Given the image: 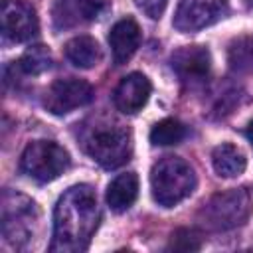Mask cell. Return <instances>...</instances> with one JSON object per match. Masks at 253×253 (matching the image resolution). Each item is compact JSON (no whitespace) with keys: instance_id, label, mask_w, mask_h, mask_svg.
<instances>
[{"instance_id":"6da1fadb","label":"cell","mask_w":253,"mask_h":253,"mask_svg":"<svg viewBox=\"0 0 253 253\" xmlns=\"http://www.w3.org/2000/svg\"><path fill=\"white\" fill-rule=\"evenodd\" d=\"M101 221L97 194L87 184L71 186L53 210V253H81L89 247Z\"/></svg>"},{"instance_id":"7a4b0ae2","label":"cell","mask_w":253,"mask_h":253,"mask_svg":"<svg viewBox=\"0 0 253 253\" xmlns=\"http://www.w3.org/2000/svg\"><path fill=\"white\" fill-rule=\"evenodd\" d=\"M83 148L99 166L113 170L130 160L132 136L126 126L115 121H97L93 126H87L83 134Z\"/></svg>"},{"instance_id":"3957f363","label":"cell","mask_w":253,"mask_h":253,"mask_svg":"<svg viewBox=\"0 0 253 253\" xmlns=\"http://www.w3.org/2000/svg\"><path fill=\"white\" fill-rule=\"evenodd\" d=\"M196 188L194 168L180 156H164L150 170V192L158 206L174 208Z\"/></svg>"},{"instance_id":"277c9868","label":"cell","mask_w":253,"mask_h":253,"mask_svg":"<svg viewBox=\"0 0 253 253\" xmlns=\"http://www.w3.org/2000/svg\"><path fill=\"white\" fill-rule=\"evenodd\" d=\"M251 211H253L251 192L245 186H241L213 194L208 202L202 204L198 211V219L210 231H227L237 225H243L251 215Z\"/></svg>"},{"instance_id":"5b68a950","label":"cell","mask_w":253,"mask_h":253,"mask_svg":"<svg viewBox=\"0 0 253 253\" xmlns=\"http://www.w3.org/2000/svg\"><path fill=\"white\" fill-rule=\"evenodd\" d=\"M71 164L69 152L53 140H34L30 142L20 158V168L32 180L45 184L63 174Z\"/></svg>"},{"instance_id":"8992f818","label":"cell","mask_w":253,"mask_h":253,"mask_svg":"<svg viewBox=\"0 0 253 253\" xmlns=\"http://www.w3.org/2000/svg\"><path fill=\"white\" fill-rule=\"evenodd\" d=\"M38 208L22 194L4 192L2 196V235L14 247H24L34 235Z\"/></svg>"},{"instance_id":"52a82bcc","label":"cell","mask_w":253,"mask_h":253,"mask_svg":"<svg viewBox=\"0 0 253 253\" xmlns=\"http://www.w3.org/2000/svg\"><path fill=\"white\" fill-rule=\"evenodd\" d=\"M93 85L85 79L67 77V79H55L43 93V107L51 115H67L79 107H85L93 101Z\"/></svg>"},{"instance_id":"ba28073f","label":"cell","mask_w":253,"mask_h":253,"mask_svg":"<svg viewBox=\"0 0 253 253\" xmlns=\"http://www.w3.org/2000/svg\"><path fill=\"white\" fill-rule=\"evenodd\" d=\"M227 10V0H180L172 24L182 34L198 32L221 20Z\"/></svg>"},{"instance_id":"9c48e42d","label":"cell","mask_w":253,"mask_h":253,"mask_svg":"<svg viewBox=\"0 0 253 253\" xmlns=\"http://www.w3.org/2000/svg\"><path fill=\"white\" fill-rule=\"evenodd\" d=\"M40 30L36 10L26 0L2 2V32L10 42H30Z\"/></svg>"},{"instance_id":"30bf717a","label":"cell","mask_w":253,"mask_h":253,"mask_svg":"<svg viewBox=\"0 0 253 253\" xmlns=\"http://www.w3.org/2000/svg\"><path fill=\"white\" fill-rule=\"evenodd\" d=\"M150 91H152V85H150L148 77L138 71H132V73L125 75L119 81V85L115 87L113 103H115L117 111H121L125 115H134L146 105Z\"/></svg>"},{"instance_id":"8fae6325","label":"cell","mask_w":253,"mask_h":253,"mask_svg":"<svg viewBox=\"0 0 253 253\" xmlns=\"http://www.w3.org/2000/svg\"><path fill=\"white\" fill-rule=\"evenodd\" d=\"M174 73L184 81H200L210 73L211 55L204 45H184L170 57Z\"/></svg>"},{"instance_id":"7c38bea8","label":"cell","mask_w":253,"mask_h":253,"mask_svg":"<svg viewBox=\"0 0 253 253\" xmlns=\"http://www.w3.org/2000/svg\"><path fill=\"white\" fill-rule=\"evenodd\" d=\"M109 45L115 65L126 63L140 45V28L132 18L119 20L109 32Z\"/></svg>"},{"instance_id":"4fadbf2b","label":"cell","mask_w":253,"mask_h":253,"mask_svg":"<svg viewBox=\"0 0 253 253\" xmlns=\"http://www.w3.org/2000/svg\"><path fill=\"white\" fill-rule=\"evenodd\" d=\"M136 196H138V176L134 172H125L113 178L105 198H107V206L113 211L123 213L136 202Z\"/></svg>"},{"instance_id":"5bb4252c","label":"cell","mask_w":253,"mask_h":253,"mask_svg":"<svg viewBox=\"0 0 253 253\" xmlns=\"http://www.w3.org/2000/svg\"><path fill=\"white\" fill-rule=\"evenodd\" d=\"M211 164L217 176L221 178H237L247 168V158L241 148L231 142H221L211 152Z\"/></svg>"},{"instance_id":"9a60e30c","label":"cell","mask_w":253,"mask_h":253,"mask_svg":"<svg viewBox=\"0 0 253 253\" xmlns=\"http://www.w3.org/2000/svg\"><path fill=\"white\" fill-rule=\"evenodd\" d=\"M65 57L79 69H91L101 61L103 53L95 38L77 36L65 43Z\"/></svg>"},{"instance_id":"2e32d148","label":"cell","mask_w":253,"mask_h":253,"mask_svg":"<svg viewBox=\"0 0 253 253\" xmlns=\"http://www.w3.org/2000/svg\"><path fill=\"white\" fill-rule=\"evenodd\" d=\"M229 67L237 73L253 71V36H241L231 42L227 49Z\"/></svg>"},{"instance_id":"e0dca14e","label":"cell","mask_w":253,"mask_h":253,"mask_svg":"<svg viewBox=\"0 0 253 253\" xmlns=\"http://www.w3.org/2000/svg\"><path fill=\"white\" fill-rule=\"evenodd\" d=\"M186 136V126L176 119H162L150 128V142L154 146H172L182 142Z\"/></svg>"},{"instance_id":"ac0fdd59","label":"cell","mask_w":253,"mask_h":253,"mask_svg":"<svg viewBox=\"0 0 253 253\" xmlns=\"http://www.w3.org/2000/svg\"><path fill=\"white\" fill-rule=\"evenodd\" d=\"M53 63V57H51V51L38 43V45H32L24 51V55L20 57L18 61V67L26 73V75H40L43 71H47Z\"/></svg>"},{"instance_id":"d6986e66","label":"cell","mask_w":253,"mask_h":253,"mask_svg":"<svg viewBox=\"0 0 253 253\" xmlns=\"http://www.w3.org/2000/svg\"><path fill=\"white\" fill-rule=\"evenodd\" d=\"M202 245H204L202 231H198L196 227H178V229L172 231L170 241L166 245V251L190 253V251H200Z\"/></svg>"},{"instance_id":"ffe728a7","label":"cell","mask_w":253,"mask_h":253,"mask_svg":"<svg viewBox=\"0 0 253 253\" xmlns=\"http://www.w3.org/2000/svg\"><path fill=\"white\" fill-rule=\"evenodd\" d=\"M109 10H111V0H77L79 18L87 22L103 18Z\"/></svg>"},{"instance_id":"44dd1931","label":"cell","mask_w":253,"mask_h":253,"mask_svg":"<svg viewBox=\"0 0 253 253\" xmlns=\"http://www.w3.org/2000/svg\"><path fill=\"white\" fill-rule=\"evenodd\" d=\"M134 4H136L138 10H142L148 18L160 20L162 14H164V10H166L168 0H134Z\"/></svg>"},{"instance_id":"7402d4cb","label":"cell","mask_w":253,"mask_h":253,"mask_svg":"<svg viewBox=\"0 0 253 253\" xmlns=\"http://www.w3.org/2000/svg\"><path fill=\"white\" fill-rule=\"evenodd\" d=\"M245 136H247V138H249V142L253 144V121H249L247 128H245Z\"/></svg>"},{"instance_id":"603a6c76","label":"cell","mask_w":253,"mask_h":253,"mask_svg":"<svg viewBox=\"0 0 253 253\" xmlns=\"http://www.w3.org/2000/svg\"><path fill=\"white\" fill-rule=\"evenodd\" d=\"M249 4H251V6H253V0H249Z\"/></svg>"}]
</instances>
